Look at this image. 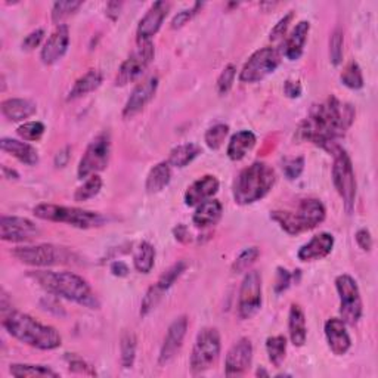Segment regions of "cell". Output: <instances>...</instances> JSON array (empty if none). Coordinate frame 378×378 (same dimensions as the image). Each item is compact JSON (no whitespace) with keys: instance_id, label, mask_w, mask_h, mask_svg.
Returning <instances> with one entry per match:
<instances>
[{"instance_id":"1","label":"cell","mask_w":378,"mask_h":378,"mask_svg":"<svg viewBox=\"0 0 378 378\" xmlns=\"http://www.w3.org/2000/svg\"><path fill=\"white\" fill-rule=\"evenodd\" d=\"M355 122V108L335 96H330L325 103L315 105L306 120L300 125L298 133L306 141L334 154L338 141L345 136Z\"/></svg>"},{"instance_id":"2","label":"cell","mask_w":378,"mask_h":378,"mask_svg":"<svg viewBox=\"0 0 378 378\" xmlns=\"http://www.w3.org/2000/svg\"><path fill=\"white\" fill-rule=\"evenodd\" d=\"M30 276L48 293L63 297L89 309H99L98 297L80 275L73 272H53V271H34Z\"/></svg>"},{"instance_id":"3","label":"cell","mask_w":378,"mask_h":378,"mask_svg":"<svg viewBox=\"0 0 378 378\" xmlns=\"http://www.w3.org/2000/svg\"><path fill=\"white\" fill-rule=\"evenodd\" d=\"M2 325L16 340L36 349L53 350L63 345V337L56 328L38 322L23 312L11 309L4 313Z\"/></svg>"},{"instance_id":"4","label":"cell","mask_w":378,"mask_h":378,"mask_svg":"<svg viewBox=\"0 0 378 378\" xmlns=\"http://www.w3.org/2000/svg\"><path fill=\"white\" fill-rule=\"evenodd\" d=\"M276 181L275 170L263 163L257 162L251 166L241 170L233 184V200L240 206H248L256 201H261L265 198L271 189L273 188Z\"/></svg>"},{"instance_id":"5","label":"cell","mask_w":378,"mask_h":378,"mask_svg":"<svg viewBox=\"0 0 378 378\" xmlns=\"http://www.w3.org/2000/svg\"><path fill=\"white\" fill-rule=\"evenodd\" d=\"M327 210L320 200H303L294 211H272L271 217L290 235H298L324 222Z\"/></svg>"},{"instance_id":"6","label":"cell","mask_w":378,"mask_h":378,"mask_svg":"<svg viewBox=\"0 0 378 378\" xmlns=\"http://www.w3.org/2000/svg\"><path fill=\"white\" fill-rule=\"evenodd\" d=\"M34 216L48 222L67 224L78 229H93L105 225L107 219L98 211L83 210L68 206H56V204H38L33 210Z\"/></svg>"},{"instance_id":"7","label":"cell","mask_w":378,"mask_h":378,"mask_svg":"<svg viewBox=\"0 0 378 378\" xmlns=\"http://www.w3.org/2000/svg\"><path fill=\"white\" fill-rule=\"evenodd\" d=\"M12 256L24 265L36 268H48L59 265H77L80 258L67 247H58L52 244L24 246L12 250Z\"/></svg>"},{"instance_id":"8","label":"cell","mask_w":378,"mask_h":378,"mask_svg":"<svg viewBox=\"0 0 378 378\" xmlns=\"http://www.w3.org/2000/svg\"><path fill=\"white\" fill-rule=\"evenodd\" d=\"M222 340L221 334L216 328L206 327L198 332L192 355H191V369L194 374H201L210 369L221 355Z\"/></svg>"},{"instance_id":"9","label":"cell","mask_w":378,"mask_h":378,"mask_svg":"<svg viewBox=\"0 0 378 378\" xmlns=\"http://www.w3.org/2000/svg\"><path fill=\"white\" fill-rule=\"evenodd\" d=\"M332 155V182L338 195L342 196L346 211L350 214L356 200V179L352 160L343 148H338Z\"/></svg>"},{"instance_id":"10","label":"cell","mask_w":378,"mask_h":378,"mask_svg":"<svg viewBox=\"0 0 378 378\" xmlns=\"http://www.w3.org/2000/svg\"><path fill=\"white\" fill-rule=\"evenodd\" d=\"M335 288L340 297V315L346 325H356L362 317V298L356 281L347 273L335 278Z\"/></svg>"},{"instance_id":"11","label":"cell","mask_w":378,"mask_h":378,"mask_svg":"<svg viewBox=\"0 0 378 378\" xmlns=\"http://www.w3.org/2000/svg\"><path fill=\"white\" fill-rule=\"evenodd\" d=\"M111 154V139L108 133L98 135L88 145L80 163H78V179H86L107 169Z\"/></svg>"},{"instance_id":"12","label":"cell","mask_w":378,"mask_h":378,"mask_svg":"<svg viewBox=\"0 0 378 378\" xmlns=\"http://www.w3.org/2000/svg\"><path fill=\"white\" fill-rule=\"evenodd\" d=\"M281 64V53L275 48L256 51L240 73L241 83H257L272 74Z\"/></svg>"},{"instance_id":"13","label":"cell","mask_w":378,"mask_h":378,"mask_svg":"<svg viewBox=\"0 0 378 378\" xmlns=\"http://www.w3.org/2000/svg\"><path fill=\"white\" fill-rule=\"evenodd\" d=\"M155 56V49L152 42L139 43L136 51L122 64L115 77V86H126L135 82L139 75L151 65Z\"/></svg>"},{"instance_id":"14","label":"cell","mask_w":378,"mask_h":378,"mask_svg":"<svg viewBox=\"0 0 378 378\" xmlns=\"http://www.w3.org/2000/svg\"><path fill=\"white\" fill-rule=\"evenodd\" d=\"M262 308V275L257 271L248 272L241 284L238 297V316L241 320L251 317Z\"/></svg>"},{"instance_id":"15","label":"cell","mask_w":378,"mask_h":378,"mask_svg":"<svg viewBox=\"0 0 378 378\" xmlns=\"http://www.w3.org/2000/svg\"><path fill=\"white\" fill-rule=\"evenodd\" d=\"M41 233L38 228L26 217L2 216L0 219V238L9 243H27Z\"/></svg>"},{"instance_id":"16","label":"cell","mask_w":378,"mask_h":378,"mask_svg":"<svg viewBox=\"0 0 378 378\" xmlns=\"http://www.w3.org/2000/svg\"><path fill=\"white\" fill-rule=\"evenodd\" d=\"M170 8L172 5L169 2L160 0V2H155L147 11V14L142 16L141 21H139L136 28L137 45L151 42V38L158 33V30L162 28Z\"/></svg>"},{"instance_id":"17","label":"cell","mask_w":378,"mask_h":378,"mask_svg":"<svg viewBox=\"0 0 378 378\" xmlns=\"http://www.w3.org/2000/svg\"><path fill=\"white\" fill-rule=\"evenodd\" d=\"M187 331H188V317L185 315L176 317V320L170 324L167 334L164 337V342L160 350V357H158V364L167 365L174 359L176 355L184 345Z\"/></svg>"},{"instance_id":"18","label":"cell","mask_w":378,"mask_h":378,"mask_svg":"<svg viewBox=\"0 0 378 378\" xmlns=\"http://www.w3.org/2000/svg\"><path fill=\"white\" fill-rule=\"evenodd\" d=\"M253 361V345L248 338H240L229 350L225 359V374L228 377L243 375Z\"/></svg>"},{"instance_id":"19","label":"cell","mask_w":378,"mask_h":378,"mask_svg":"<svg viewBox=\"0 0 378 378\" xmlns=\"http://www.w3.org/2000/svg\"><path fill=\"white\" fill-rule=\"evenodd\" d=\"M157 88H158V77L157 75H151L142 83H139L133 89L130 98L127 99V103H126L125 110H123V117L129 120V118H133L135 115L141 112L152 101V98L157 92Z\"/></svg>"},{"instance_id":"20","label":"cell","mask_w":378,"mask_h":378,"mask_svg":"<svg viewBox=\"0 0 378 378\" xmlns=\"http://www.w3.org/2000/svg\"><path fill=\"white\" fill-rule=\"evenodd\" d=\"M68 45H70L68 27L65 24L58 26L55 31L49 36L45 46L42 48V53H41L42 63L45 65H52L58 63L59 59L65 55Z\"/></svg>"},{"instance_id":"21","label":"cell","mask_w":378,"mask_h":378,"mask_svg":"<svg viewBox=\"0 0 378 378\" xmlns=\"http://www.w3.org/2000/svg\"><path fill=\"white\" fill-rule=\"evenodd\" d=\"M325 337L331 352L335 356L346 355L352 347V340L346 330V324L338 317H331L325 322Z\"/></svg>"},{"instance_id":"22","label":"cell","mask_w":378,"mask_h":378,"mask_svg":"<svg viewBox=\"0 0 378 378\" xmlns=\"http://www.w3.org/2000/svg\"><path fill=\"white\" fill-rule=\"evenodd\" d=\"M334 248V236L328 232H322L315 235L309 243L300 247L297 253L298 261L302 262H313L325 258Z\"/></svg>"},{"instance_id":"23","label":"cell","mask_w":378,"mask_h":378,"mask_svg":"<svg viewBox=\"0 0 378 378\" xmlns=\"http://www.w3.org/2000/svg\"><path fill=\"white\" fill-rule=\"evenodd\" d=\"M219 191V181L213 174H206L195 181L185 192V204L188 207H196L201 204Z\"/></svg>"},{"instance_id":"24","label":"cell","mask_w":378,"mask_h":378,"mask_svg":"<svg viewBox=\"0 0 378 378\" xmlns=\"http://www.w3.org/2000/svg\"><path fill=\"white\" fill-rule=\"evenodd\" d=\"M309 31H310L309 21H300L285 38L283 53L288 61H297V59L303 55Z\"/></svg>"},{"instance_id":"25","label":"cell","mask_w":378,"mask_h":378,"mask_svg":"<svg viewBox=\"0 0 378 378\" xmlns=\"http://www.w3.org/2000/svg\"><path fill=\"white\" fill-rule=\"evenodd\" d=\"M222 214H224V206L221 201L207 200L196 206L192 221L198 228H209L214 226L219 221H221Z\"/></svg>"},{"instance_id":"26","label":"cell","mask_w":378,"mask_h":378,"mask_svg":"<svg viewBox=\"0 0 378 378\" xmlns=\"http://www.w3.org/2000/svg\"><path fill=\"white\" fill-rule=\"evenodd\" d=\"M2 114L11 122H24L36 114L37 107L30 99L12 98L2 103Z\"/></svg>"},{"instance_id":"27","label":"cell","mask_w":378,"mask_h":378,"mask_svg":"<svg viewBox=\"0 0 378 378\" xmlns=\"http://www.w3.org/2000/svg\"><path fill=\"white\" fill-rule=\"evenodd\" d=\"M0 147H2L5 152L11 154L16 160L27 166H36L38 163V154L36 148L27 142L16 141V139L12 137H4L2 141H0Z\"/></svg>"},{"instance_id":"28","label":"cell","mask_w":378,"mask_h":378,"mask_svg":"<svg viewBox=\"0 0 378 378\" xmlns=\"http://www.w3.org/2000/svg\"><path fill=\"white\" fill-rule=\"evenodd\" d=\"M288 332L291 343L297 347H302L306 343L308 338V327H306V316L303 309L298 305H291L290 315H288Z\"/></svg>"},{"instance_id":"29","label":"cell","mask_w":378,"mask_h":378,"mask_svg":"<svg viewBox=\"0 0 378 378\" xmlns=\"http://www.w3.org/2000/svg\"><path fill=\"white\" fill-rule=\"evenodd\" d=\"M256 145V135L250 130H241L236 132L229 141L228 145V157L232 162H240L247 155L248 151H251Z\"/></svg>"},{"instance_id":"30","label":"cell","mask_w":378,"mask_h":378,"mask_svg":"<svg viewBox=\"0 0 378 378\" xmlns=\"http://www.w3.org/2000/svg\"><path fill=\"white\" fill-rule=\"evenodd\" d=\"M103 73L98 70H90L85 75H82L78 80L74 83L73 89L68 93V101H75V99H80L92 92H95L99 86L103 85Z\"/></svg>"},{"instance_id":"31","label":"cell","mask_w":378,"mask_h":378,"mask_svg":"<svg viewBox=\"0 0 378 378\" xmlns=\"http://www.w3.org/2000/svg\"><path fill=\"white\" fill-rule=\"evenodd\" d=\"M170 181H172V166L169 164V162H162L149 170L147 176L145 189L148 194H158L170 184Z\"/></svg>"},{"instance_id":"32","label":"cell","mask_w":378,"mask_h":378,"mask_svg":"<svg viewBox=\"0 0 378 378\" xmlns=\"http://www.w3.org/2000/svg\"><path fill=\"white\" fill-rule=\"evenodd\" d=\"M201 154V148L195 144H184L177 145L172 149L169 157V164L173 167H187L189 163H192L195 158Z\"/></svg>"},{"instance_id":"33","label":"cell","mask_w":378,"mask_h":378,"mask_svg":"<svg viewBox=\"0 0 378 378\" xmlns=\"http://www.w3.org/2000/svg\"><path fill=\"white\" fill-rule=\"evenodd\" d=\"M9 372L16 378L26 377H41V378H56L59 374L46 365H30V364H12Z\"/></svg>"},{"instance_id":"34","label":"cell","mask_w":378,"mask_h":378,"mask_svg":"<svg viewBox=\"0 0 378 378\" xmlns=\"http://www.w3.org/2000/svg\"><path fill=\"white\" fill-rule=\"evenodd\" d=\"M155 263V248L149 243L144 241L135 253L133 265L139 273H149Z\"/></svg>"},{"instance_id":"35","label":"cell","mask_w":378,"mask_h":378,"mask_svg":"<svg viewBox=\"0 0 378 378\" xmlns=\"http://www.w3.org/2000/svg\"><path fill=\"white\" fill-rule=\"evenodd\" d=\"M266 352L269 361L273 367L280 368L285 359L287 353V338L284 335H273L266 340Z\"/></svg>"},{"instance_id":"36","label":"cell","mask_w":378,"mask_h":378,"mask_svg":"<svg viewBox=\"0 0 378 378\" xmlns=\"http://www.w3.org/2000/svg\"><path fill=\"white\" fill-rule=\"evenodd\" d=\"M103 179L99 174H92L86 179V182L80 187L77 188L75 194H74V200L77 203H85V201H89L92 200V198H95L99 192H101L103 189Z\"/></svg>"},{"instance_id":"37","label":"cell","mask_w":378,"mask_h":378,"mask_svg":"<svg viewBox=\"0 0 378 378\" xmlns=\"http://www.w3.org/2000/svg\"><path fill=\"white\" fill-rule=\"evenodd\" d=\"M136 347L137 340L132 331H125L120 338V353H122V365L123 368H132L136 359Z\"/></svg>"},{"instance_id":"38","label":"cell","mask_w":378,"mask_h":378,"mask_svg":"<svg viewBox=\"0 0 378 378\" xmlns=\"http://www.w3.org/2000/svg\"><path fill=\"white\" fill-rule=\"evenodd\" d=\"M342 82L345 86H347L349 89L357 90V89H362L364 88V75H362V70L356 61H350L346 68L342 73Z\"/></svg>"},{"instance_id":"39","label":"cell","mask_w":378,"mask_h":378,"mask_svg":"<svg viewBox=\"0 0 378 378\" xmlns=\"http://www.w3.org/2000/svg\"><path fill=\"white\" fill-rule=\"evenodd\" d=\"M83 5V2H75V0H65V2H56L52 8V21L58 26H61L65 18L75 14Z\"/></svg>"},{"instance_id":"40","label":"cell","mask_w":378,"mask_h":378,"mask_svg":"<svg viewBox=\"0 0 378 378\" xmlns=\"http://www.w3.org/2000/svg\"><path fill=\"white\" fill-rule=\"evenodd\" d=\"M228 135H229V126L224 125V123H219V125L211 126L206 132L204 141L210 149H219L224 145Z\"/></svg>"},{"instance_id":"41","label":"cell","mask_w":378,"mask_h":378,"mask_svg":"<svg viewBox=\"0 0 378 378\" xmlns=\"http://www.w3.org/2000/svg\"><path fill=\"white\" fill-rule=\"evenodd\" d=\"M187 269V263L185 262H177L174 263L172 268H169L162 276H160V280L157 281V287L160 288L162 291H167L176 281H177V278L181 276Z\"/></svg>"},{"instance_id":"42","label":"cell","mask_w":378,"mask_h":378,"mask_svg":"<svg viewBox=\"0 0 378 378\" xmlns=\"http://www.w3.org/2000/svg\"><path fill=\"white\" fill-rule=\"evenodd\" d=\"M258 256H261V251H258L257 247L246 248L240 256L235 258V262L232 265V271L235 273H243L248 271L253 266V263L257 261Z\"/></svg>"},{"instance_id":"43","label":"cell","mask_w":378,"mask_h":378,"mask_svg":"<svg viewBox=\"0 0 378 378\" xmlns=\"http://www.w3.org/2000/svg\"><path fill=\"white\" fill-rule=\"evenodd\" d=\"M343 43H345V37L342 30H334L330 38V58L331 63L337 67L340 65L343 61Z\"/></svg>"},{"instance_id":"44","label":"cell","mask_w":378,"mask_h":378,"mask_svg":"<svg viewBox=\"0 0 378 378\" xmlns=\"http://www.w3.org/2000/svg\"><path fill=\"white\" fill-rule=\"evenodd\" d=\"M16 132L24 139V141H28V142L41 141L45 133V125L41 122H28V123L19 126Z\"/></svg>"},{"instance_id":"45","label":"cell","mask_w":378,"mask_h":378,"mask_svg":"<svg viewBox=\"0 0 378 378\" xmlns=\"http://www.w3.org/2000/svg\"><path fill=\"white\" fill-rule=\"evenodd\" d=\"M305 170V158L303 157H288L283 162V172L290 181L300 177Z\"/></svg>"},{"instance_id":"46","label":"cell","mask_w":378,"mask_h":378,"mask_svg":"<svg viewBox=\"0 0 378 378\" xmlns=\"http://www.w3.org/2000/svg\"><path fill=\"white\" fill-rule=\"evenodd\" d=\"M163 294H164V291H162V290L158 288L157 285H152V287L147 291V294H145V297H144V300H142V305H141V315H142V316H147L151 310H154V309L157 308V305L160 303Z\"/></svg>"},{"instance_id":"47","label":"cell","mask_w":378,"mask_h":378,"mask_svg":"<svg viewBox=\"0 0 378 378\" xmlns=\"http://www.w3.org/2000/svg\"><path fill=\"white\" fill-rule=\"evenodd\" d=\"M235 75H236L235 65H232V64L226 65L225 70L221 73V75H219V78H217V92L221 95H226L235 82Z\"/></svg>"},{"instance_id":"48","label":"cell","mask_w":378,"mask_h":378,"mask_svg":"<svg viewBox=\"0 0 378 378\" xmlns=\"http://www.w3.org/2000/svg\"><path fill=\"white\" fill-rule=\"evenodd\" d=\"M65 359L68 362V368L71 372L83 374V375H96V371L93 369V367H90L86 361H83L82 357H78L75 355H67Z\"/></svg>"},{"instance_id":"49","label":"cell","mask_w":378,"mask_h":378,"mask_svg":"<svg viewBox=\"0 0 378 378\" xmlns=\"http://www.w3.org/2000/svg\"><path fill=\"white\" fill-rule=\"evenodd\" d=\"M203 8V4H195L191 9H185V11H181L179 12L172 21V28L173 30H177V28H182L185 24H188V21H191V19L198 14V11H200Z\"/></svg>"},{"instance_id":"50","label":"cell","mask_w":378,"mask_h":378,"mask_svg":"<svg viewBox=\"0 0 378 378\" xmlns=\"http://www.w3.org/2000/svg\"><path fill=\"white\" fill-rule=\"evenodd\" d=\"M293 16H294V14L290 12L288 15H285L284 18L280 19V21H278V24L271 31V41L276 42V41H281V38H284V36H285V33H287V30L290 27Z\"/></svg>"},{"instance_id":"51","label":"cell","mask_w":378,"mask_h":378,"mask_svg":"<svg viewBox=\"0 0 378 378\" xmlns=\"http://www.w3.org/2000/svg\"><path fill=\"white\" fill-rule=\"evenodd\" d=\"M291 280H293V275L287 269L278 268L276 269V280H275V293L276 294L284 293L290 287Z\"/></svg>"},{"instance_id":"52","label":"cell","mask_w":378,"mask_h":378,"mask_svg":"<svg viewBox=\"0 0 378 378\" xmlns=\"http://www.w3.org/2000/svg\"><path fill=\"white\" fill-rule=\"evenodd\" d=\"M45 37V30L43 28H37L34 31H31L28 36H26L24 42H23V49L24 51H33L36 49L38 45L42 43Z\"/></svg>"},{"instance_id":"53","label":"cell","mask_w":378,"mask_h":378,"mask_svg":"<svg viewBox=\"0 0 378 378\" xmlns=\"http://www.w3.org/2000/svg\"><path fill=\"white\" fill-rule=\"evenodd\" d=\"M356 243L364 251H369L372 248V236L368 229H359L356 232Z\"/></svg>"},{"instance_id":"54","label":"cell","mask_w":378,"mask_h":378,"mask_svg":"<svg viewBox=\"0 0 378 378\" xmlns=\"http://www.w3.org/2000/svg\"><path fill=\"white\" fill-rule=\"evenodd\" d=\"M284 93L288 98H298L302 95V85L298 82H293V80H287L284 85Z\"/></svg>"},{"instance_id":"55","label":"cell","mask_w":378,"mask_h":378,"mask_svg":"<svg viewBox=\"0 0 378 378\" xmlns=\"http://www.w3.org/2000/svg\"><path fill=\"white\" fill-rule=\"evenodd\" d=\"M111 273L114 276H118V278H123V276H127L129 275V266L125 263V262H114L111 265Z\"/></svg>"},{"instance_id":"56","label":"cell","mask_w":378,"mask_h":378,"mask_svg":"<svg viewBox=\"0 0 378 378\" xmlns=\"http://www.w3.org/2000/svg\"><path fill=\"white\" fill-rule=\"evenodd\" d=\"M122 6H123V4H120V2H110L107 5V15L112 19V21H115L118 15H120Z\"/></svg>"},{"instance_id":"57","label":"cell","mask_w":378,"mask_h":378,"mask_svg":"<svg viewBox=\"0 0 378 378\" xmlns=\"http://www.w3.org/2000/svg\"><path fill=\"white\" fill-rule=\"evenodd\" d=\"M174 235H176V240L181 243H188L191 240L189 232L185 225H177V228L174 229Z\"/></svg>"},{"instance_id":"58","label":"cell","mask_w":378,"mask_h":378,"mask_svg":"<svg viewBox=\"0 0 378 378\" xmlns=\"http://www.w3.org/2000/svg\"><path fill=\"white\" fill-rule=\"evenodd\" d=\"M2 172H4V176H5L6 179H14V181H16V179H18V173H16L15 170L8 169L6 166L2 167Z\"/></svg>"},{"instance_id":"59","label":"cell","mask_w":378,"mask_h":378,"mask_svg":"<svg viewBox=\"0 0 378 378\" xmlns=\"http://www.w3.org/2000/svg\"><path fill=\"white\" fill-rule=\"evenodd\" d=\"M256 375H258V377H262V375H263V377H269V372L261 368V369H257V372H256Z\"/></svg>"}]
</instances>
